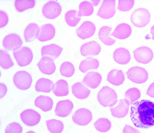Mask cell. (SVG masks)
Listing matches in <instances>:
<instances>
[{
	"instance_id": "cell-1",
	"label": "cell",
	"mask_w": 154,
	"mask_h": 133,
	"mask_svg": "<svg viewBox=\"0 0 154 133\" xmlns=\"http://www.w3.org/2000/svg\"><path fill=\"white\" fill-rule=\"evenodd\" d=\"M130 117L137 127L146 129L154 126V103L147 100L135 102L131 107Z\"/></svg>"
},
{
	"instance_id": "cell-2",
	"label": "cell",
	"mask_w": 154,
	"mask_h": 133,
	"mask_svg": "<svg viewBox=\"0 0 154 133\" xmlns=\"http://www.w3.org/2000/svg\"><path fill=\"white\" fill-rule=\"evenodd\" d=\"M117 98L115 91L108 86H103L97 94L98 101L103 107H113L118 101Z\"/></svg>"
},
{
	"instance_id": "cell-3",
	"label": "cell",
	"mask_w": 154,
	"mask_h": 133,
	"mask_svg": "<svg viewBox=\"0 0 154 133\" xmlns=\"http://www.w3.org/2000/svg\"><path fill=\"white\" fill-rule=\"evenodd\" d=\"M151 15L148 10L144 8L135 9L130 17L131 23L135 26L142 28L145 26L150 21Z\"/></svg>"
},
{
	"instance_id": "cell-4",
	"label": "cell",
	"mask_w": 154,
	"mask_h": 133,
	"mask_svg": "<svg viewBox=\"0 0 154 133\" xmlns=\"http://www.w3.org/2000/svg\"><path fill=\"white\" fill-rule=\"evenodd\" d=\"M125 73L128 79L136 84L144 83L148 78L147 71L144 68L139 66L131 67Z\"/></svg>"
},
{
	"instance_id": "cell-5",
	"label": "cell",
	"mask_w": 154,
	"mask_h": 133,
	"mask_svg": "<svg viewBox=\"0 0 154 133\" xmlns=\"http://www.w3.org/2000/svg\"><path fill=\"white\" fill-rule=\"evenodd\" d=\"M14 57L18 65L23 67L29 64L33 58L32 51L28 47L23 46L13 52Z\"/></svg>"
},
{
	"instance_id": "cell-6",
	"label": "cell",
	"mask_w": 154,
	"mask_h": 133,
	"mask_svg": "<svg viewBox=\"0 0 154 133\" xmlns=\"http://www.w3.org/2000/svg\"><path fill=\"white\" fill-rule=\"evenodd\" d=\"M32 80L31 75L24 70L16 72L13 77V82L16 87L21 90H26L31 85Z\"/></svg>"
},
{
	"instance_id": "cell-7",
	"label": "cell",
	"mask_w": 154,
	"mask_h": 133,
	"mask_svg": "<svg viewBox=\"0 0 154 133\" xmlns=\"http://www.w3.org/2000/svg\"><path fill=\"white\" fill-rule=\"evenodd\" d=\"M62 11V7L60 4L54 1H50L43 6L42 12L47 18L53 19L57 17Z\"/></svg>"
},
{
	"instance_id": "cell-8",
	"label": "cell",
	"mask_w": 154,
	"mask_h": 133,
	"mask_svg": "<svg viewBox=\"0 0 154 133\" xmlns=\"http://www.w3.org/2000/svg\"><path fill=\"white\" fill-rule=\"evenodd\" d=\"M92 113L89 110L82 108L77 110L72 116L73 122L80 126L88 125L92 121Z\"/></svg>"
},
{
	"instance_id": "cell-9",
	"label": "cell",
	"mask_w": 154,
	"mask_h": 133,
	"mask_svg": "<svg viewBox=\"0 0 154 133\" xmlns=\"http://www.w3.org/2000/svg\"><path fill=\"white\" fill-rule=\"evenodd\" d=\"M116 1L115 0H103L96 15L105 19L113 17L116 13Z\"/></svg>"
},
{
	"instance_id": "cell-10",
	"label": "cell",
	"mask_w": 154,
	"mask_h": 133,
	"mask_svg": "<svg viewBox=\"0 0 154 133\" xmlns=\"http://www.w3.org/2000/svg\"><path fill=\"white\" fill-rule=\"evenodd\" d=\"M135 59L138 63L146 64L150 62L153 57L151 49L146 46H141L133 51Z\"/></svg>"
},
{
	"instance_id": "cell-11",
	"label": "cell",
	"mask_w": 154,
	"mask_h": 133,
	"mask_svg": "<svg viewBox=\"0 0 154 133\" xmlns=\"http://www.w3.org/2000/svg\"><path fill=\"white\" fill-rule=\"evenodd\" d=\"M23 42L20 36L15 33H11L5 36L2 41V45L6 50L15 51L19 49Z\"/></svg>"
},
{
	"instance_id": "cell-12",
	"label": "cell",
	"mask_w": 154,
	"mask_h": 133,
	"mask_svg": "<svg viewBox=\"0 0 154 133\" xmlns=\"http://www.w3.org/2000/svg\"><path fill=\"white\" fill-rule=\"evenodd\" d=\"M20 118L23 122L29 126H35L40 122L41 116L37 112L32 109L24 110L20 114Z\"/></svg>"
},
{
	"instance_id": "cell-13",
	"label": "cell",
	"mask_w": 154,
	"mask_h": 133,
	"mask_svg": "<svg viewBox=\"0 0 154 133\" xmlns=\"http://www.w3.org/2000/svg\"><path fill=\"white\" fill-rule=\"evenodd\" d=\"M94 24L90 21H85L75 30L76 34L79 38L84 40L93 36L96 31Z\"/></svg>"
},
{
	"instance_id": "cell-14",
	"label": "cell",
	"mask_w": 154,
	"mask_h": 133,
	"mask_svg": "<svg viewBox=\"0 0 154 133\" xmlns=\"http://www.w3.org/2000/svg\"><path fill=\"white\" fill-rule=\"evenodd\" d=\"M119 101L117 106L110 108L111 115L113 117L118 118H124L128 113L130 103L125 98L120 99Z\"/></svg>"
},
{
	"instance_id": "cell-15",
	"label": "cell",
	"mask_w": 154,
	"mask_h": 133,
	"mask_svg": "<svg viewBox=\"0 0 154 133\" xmlns=\"http://www.w3.org/2000/svg\"><path fill=\"white\" fill-rule=\"evenodd\" d=\"M39 70L43 73L50 75L54 73L56 69V66L54 60L48 56L42 57L37 64Z\"/></svg>"
},
{
	"instance_id": "cell-16",
	"label": "cell",
	"mask_w": 154,
	"mask_h": 133,
	"mask_svg": "<svg viewBox=\"0 0 154 133\" xmlns=\"http://www.w3.org/2000/svg\"><path fill=\"white\" fill-rule=\"evenodd\" d=\"M73 107V104L70 100L60 101L57 103L54 110L55 115L62 117H67L72 113Z\"/></svg>"
},
{
	"instance_id": "cell-17",
	"label": "cell",
	"mask_w": 154,
	"mask_h": 133,
	"mask_svg": "<svg viewBox=\"0 0 154 133\" xmlns=\"http://www.w3.org/2000/svg\"><path fill=\"white\" fill-rule=\"evenodd\" d=\"M101 47L97 42L92 41L83 44L80 47V51L84 57L88 56H96L100 53Z\"/></svg>"
},
{
	"instance_id": "cell-18",
	"label": "cell",
	"mask_w": 154,
	"mask_h": 133,
	"mask_svg": "<svg viewBox=\"0 0 154 133\" xmlns=\"http://www.w3.org/2000/svg\"><path fill=\"white\" fill-rule=\"evenodd\" d=\"M102 80L101 74L98 72L90 71L84 77L82 82L88 87L92 88H97L100 84Z\"/></svg>"
},
{
	"instance_id": "cell-19",
	"label": "cell",
	"mask_w": 154,
	"mask_h": 133,
	"mask_svg": "<svg viewBox=\"0 0 154 133\" xmlns=\"http://www.w3.org/2000/svg\"><path fill=\"white\" fill-rule=\"evenodd\" d=\"M132 33L131 26L126 23L118 24L110 36L120 39H124L129 37Z\"/></svg>"
},
{
	"instance_id": "cell-20",
	"label": "cell",
	"mask_w": 154,
	"mask_h": 133,
	"mask_svg": "<svg viewBox=\"0 0 154 133\" xmlns=\"http://www.w3.org/2000/svg\"><path fill=\"white\" fill-rule=\"evenodd\" d=\"M113 57L116 62L122 65L128 63L131 59V55L129 51L123 47L116 49L113 52Z\"/></svg>"
},
{
	"instance_id": "cell-21",
	"label": "cell",
	"mask_w": 154,
	"mask_h": 133,
	"mask_svg": "<svg viewBox=\"0 0 154 133\" xmlns=\"http://www.w3.org/2000/svg\"><path fill=\"white\" fill-rule=\"evenodd\" d=\"M55 33V29L53 25L49 23L44 24L40 28L38 39L41 42L51 40L54 38Z\"/></svg>"
},
{
	"instance_id": "cell-22",
	"label": "cell",
	"mask_w": 154,
	"mask_h": 133,
	"mask_svg": "<svg viewBox=\"0 0 154 133\" xmlns=\"http://www.w3.org/2000/svg\"><path fill=\"white\" fill-rule=\"evenodd\" d=\"M63 49V48L55 44L45 45L41 49V56H49L54 60L59 57Z\"/></svg>"
},
{
	"instance_id": "cell-23",
	"label": "cell",
	"mask_w": 154,
	"mask_h": 133,
	"mask_svg": "<svg viewBox=\"0 0 154 133\" xmlns=\"http://www.w3.org/2000/svg\"><path fill=\"white\" fill-rule=\"evenodd\" d=\"M72 91L74 96L79 99H84L89 96L91 90L83 83L77 82L74 84L71 87Z\"/></svg>"
},
{
	"instance_id": "cell-24",
	"label": "cell",
	"mask_w": 154,
	"mask_h": 133,
	"mask_svg": "<svg viewBox=\"0 0 154 133\" xmlns=\"http://www.w3.org/2000/svg\"><path fill=\"white\" fill-rule=\"evenodd\" d=\"M40 28L35 23H31L25 28L23 32L25 41L30 42L38 39L39 35Z\"/></svg>"
},
{
	"instance_id": "cell-25",
	"label": "cell",
	"mask_w": 154,
	"mask_h": 133,
	"mask_svg": "<svg viewBox=\"0 0 154 133\" xmlns=\"http://www.w3.org/2000/svg\"><path fill=\"white\" fill-rule=\"evenodd\" d=\"M125 79V74L122 70L114 69L109 72L106 80L113 85L119 86L123 83Z\"/></svg>"
},
{
	"instance_id": "cell-26",
	"label": "cell",
	"mask_w": 154,
	"mask_h": 133,
	"mask_svg": "<svg viewBox=\"0 0 154 133\" xmlns=\"http://www.w3.org/2000/svg\"><path fill=\"white\" fill-rule=\"evenodd\" d=\"M53 104L51 98L45 95L38 96L34 101L35 105L44 112L51 110L52 108Z\"/></svg>"
},
{
	"instance_id": "cell-27",
	"label": "cell",
	"mask_w": 154,
	"mask_h": 133,
	"mask_svg": "<svg viewBox=\"0 0 154 133\" xmlns=\"http://www.w3.org/2000/svg\"><path fill=\"white\" fill-rule=\"evenodd\" d=\"M112 29V28L107 26H103L99 29L98 35L99 39L106 45H112L116 42V40L109 36Z\"/></svg>"
},
{
	"instance_id": "cell-28",
	"label": "cell",
	"mask_w": 154,
	"mask_h": 133,
	"mask_svg": "<svg viewBox=\"0 0 154 133\" xmlns=\"http://www.w3.org/2000/svg\"><path fill=\"white\" fill-rule=\"evenodd\" d=\"M99 64V62L97 59L88 57L81 62L79 69L82 72L85 73L89 70L97 69Z\"/></svg>"
},
{
	"instance_id": "cell-29",
	"label": "cell",
	"mask_w": 154,
	"mask_h": 133,
	"mask_svg": "<svg viewBox=\"0 0 154 133\" xmlns=\"http://www.w3.org/2000/svg\"><path fill=\"white\" fill-rule=\"evenodd\" d=\"M54 84L52 81L44 78L39 79L35 85V90L38 92L49 93L53 91Z\"/></svg>"
},
{
	"instance_id": "cell-30",
	"label": "cell",
	"mask_w": 154,
	"mask_h": 133,
	"mask_svg": "<svg viewBox=\"0 0 154 133\" xmlns=\"http://www.w3.org/2000/svg\"><path fill=\"white\" fill-rule=\"evenodd\" d=\"M69 88L67 82L63 79L57 81L54 84V87L52 91L54 94L57 97H63L69 93Z\"/></svg>"
},
{
	"instance_id": "cell-31",
	"label": "cell",
	"mask_w": 154,
	"mask_h": 133,
	"mask_svg": "<svg viewBox=\"0 0 154 133\" xmlns=\"http://www.w3.org/2000/svg\"><path fill=\"white\" fill-rule=\"evenodd\" d=\"M94 6L93 3L89 1H84L81 2L79 6L78 17H81L91 15L94 11Z\"/></svg>"
},
{
	"instance_id": "cell-32",
	"label": "cell",
	"mask_w": 154,
	"mask_h": 133,
	"mask_svg": "<svg viewBox=\"0 0 154 133\" xmlns=\"http://www.w3.org/2000/svg\"><path fill=\"white\" fill-rule=\"evenodd\" d=\"M46 122L47 128L51 133H61L63 130V123L60 120L52 119Z\"/></svg>"
},
{
	"instance_id": "cell-33",
	"label": "cell",
	"mask_w": 154,
	"mask_h": 133,
	"mask_svg": "<svg viewBox=\"0 0 154 133\" xmlns=\"http://www.w3.org/2000/svg\"><path fill=\"white\" fill-rule=\"evenodd\" d=\"M78 11L75 10H70L66 13L65 19L68 25L74 27L78 24L81 20V17H78Z\"/></svg>"
},
{
	"instance_id": "cell-34",
	"label": "cell",
	"mask_w": 154,
	"mask_h": 133,
	"mask_svg": "<svg viewBox=\"0 0 154 133\" xmlns=\"http://www.w3.org/2000/svg\"><path fill=\"white\" fill-rule=\"evenodd\" d=\"M94 125L97 131L103 133L109 131L112 126L110 121L105 118H99L94 122Z\"/></svg>"
},
{
	"instance_id": "cell-35",
	"label": "cell",
	"mask_w": 154,
	"mask_h": 133,
	"mask_svg": "<svg viewBox=\"0 0 154 133\" xmlns=\"http://www.w3.org/2000/svg\"><path fill=\"white\" fill-rule=\"evenodd\" d=\"M14 64L9 53L6 51L0 49V66L3 69H7L13 66Z\"/></svg>"
},
{
	"instance_id": "cell-36",
	"label": "cell",
	"mask_w": 154,
	"mask_h": 133,
	"mask_svg": "<svg viewBox=\"0 0 154 133\" xmlns=\"http://www.w3.org/2000/svg\"><path fill=\"white\" fill-rule=\"evenodd\" d=\"M14 5L18 11L22 12L34 8L35 5V1L34 0H16L14 2Z\"/></svg>"
},
{
	"instance_id": "cell-37",
	"label": "cell",
	"mask_w": 154,
	"mask_h": 133,
	"mask_svg": "<svg viewBox=\"0 0 154 133\" xmlns=\"http://www.w3.org/2000/svg\"><path fill=\"white\" fill-rule=\"evenodd\" d=\"M60 71L61 76L66 77H70L74 74L75 68L71 63L65 61L63 63L60 65Z\"/></svg>"
},
{
	"instance_id": "cell-38",
	"label": "cell",
	"mask_w": 154,
	"mask_h": 133,
	"mask_svg": "<svg viewBox=\"0 0 154 133\" xmlns=\"http://www.w3.org/2000/svg\"><path fill=\"white\" fill-rule=\"evenodd\" d=\"M141 97V92L137 88L133 87L128 89L125 93V97L132 104Z\"/></svg>"
},
{
	"instance_id": "cell-39",
	"label": "cell",
	"mask_w": 154,
	"mask_h": 133,
	"mask_svg": "<svg viewBox=\"0 0 154 133\" xmlns=\"http://www.w3.org/2000/svg\"><path fill=\"white\" fill-rule=\"evenodd\" d=\"M134 4V0H119L117 9L124 12L128 11L132 8Z\"/></svg>"
},
{
	"instance_id": "cell-40",
	"label": "cell",
	"mask_w": 154,
	"mask_h": 133,
	"mask_svg": "<svg viewBox=\"0 0 154 133\" xmlns=\"http://www.w3.org/2000/svg\"><path fill=\"white\" fill-rule=\"evenodd\" d=\"M22 127L16 122H12L9 123L6 127L5 133H22Z\"/></svg>"
},
{
	"instance_id": "cell-41",
	"label": "cell",
	"mask_w": 154,
	"mask_h": 133,
	"mask_svg": "<svg viewBox=\"0 0 154 133\" xmlns=\"http://www.w3.org/2000/svg\"><path fill=\"white\" fill-rule=\"evenodd\" d=\"M8 17L6 13L3 10L0 11V27L5 26L8 22Z\"/></svg>"
},
{
	"instance_id": "cell-42",
	"label": "cell",
	"mask_w": 154,
	"mask_h": 133,
	"mask_svg": "<svg viewBox=\"0 0 154 133\" xmlns=\"http://www.w3.org/2000/svg\"><path fill=\"white\" fill-rule=\"evenodd\" d=\"M122 132L123 133H141L138 129L126 124L123 128Z\"/></svg>"
},
{
	"instance_id": "cell-43",
	"label": "cell",
	"mask_w": 154,
	"mask_h": 133,
	"mask_svg": "<svg viewBox=\"0 0 154 133\" xmlns=\"http://www.w3.org/2000/svg\"><path fill=\"white\" fill-rule=\"evenodd\" d=\"M146 94L154 98V82L150 85L147 90Z\"/></svg>"
},
{
	"instance_id": "cell-44",
	"label": "cell",
	"mask_w": 154,
	"mask_h": 133,
	"mask_svg": "<svg viewBox=\"0 0 154 133\" xmlns=\"http://www.w3.org/2000/svg\"><path fill=\"white\" fill-rule=\"evenodd\" d=\"M7 90L6 86L4 83H1L0 84V98H1L5 95Z\"/></svg>"
},
{
	"instance_id": "cell-45",
	"label": "cell",
	"mask_w": 154,
	"mask_h": 133,
	"mask_svg": "<svg viewBox=\"0 0 154 133\" xmlns=\"http://www.w3.org/2000/svg\"><path fill=\"white\" fill-rule=\"evenodd\" d=\"M150 32L152 35L151 39L154 41V25L151 27Z\"/></svg>"
},
{
	"instance_id": "cell-46",
	"label": "cell",
	"mask_w": 154,
	"mask_h": 133,
	"mask_svg": "<svg viewBox=\"0 0 154 133\" xmlns=\"http://www.w3.org/2000/svg\"><path fill=\"white\" fill-rule=\"evenodd\" d=\"M26 133H36L33 131H29L27 132Z\"/></svg>"
}]
</instances>
